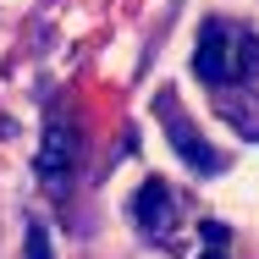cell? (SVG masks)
Returning <instances> with one entry per match:
<instances>
[{"mask_svg":"<svg viewBox=\"0 0 259 259\" xmlns=\"http://www.w3.org/2000/svg\"><path fill=\"white\" fill-rule=\"evenodd\" d=\"M193 72L204 77L209 89H237L259 77V39L237 22L209 17L199 28V50H193Z\"/></svg>","mask_w":259,"mask_h":259,"instance_id":"obj_1","label":"cell"},{"mask_svg":"<svg viewBox=\"0 0 259 259\" xmlns=\"http://www.w3.org/2000/svg\"><path fill=\"white\" fill-rule=\"evenodd\" d=\"M77 155H83V138H77V127H72L66 116H55L50 127H45V144H39V160H33L39 182L61 188V182H66V177L77 171Z\"/></svg>","mask_w":259,"mask_h":259,"instance_id":"obj_2","label":"cell"},{"mask_svg":"<svg viewBox=\"0 0 259 259\" xmlns=\"http://www.w3.org/2000/svg\"><path fill=\"white\" fill-rule=\"evenodd\" d=\"M160 127H165V138H171V149H177V155L188 160V165H193V171H204V177H215V171H221V155H215V149H209L204 138H199V133H193V121H188V116H182V105L171 100V94H160Z\"/></svg>","mask_w":259,"mask_h":259,"instance_id":"obj_3","label":"cell"},{"mask_svg":"<svg viewBox=\"0 0 259 259\" xmlns=\"http://www.w3.org/2000/svg\"><path fill=\"white\" fill-rule=\"evenodd\" d=\"M133 226H138L144 237H155V243H165V237L177 232V193H171L160 177H149V182L133 193Z\"/></svg>","mask_w":259,"mask_h":259,"instance_id":"obj_4","label":"cell"},{"mask_svg":"<svg viewBox=\"0 0 259 259\" xmlns=\"http://www.w3.org/2000/svg\"><path fill=\"white\" fill-rule=\"evenodd\" d=\"M28 259H55V254H50V237H45V226H39V221L28 226Z\"/></svg>","mask_w":259,"mask_h":259,"instance_id":"obj_5","label":"cell"},{"mask_svg":"<svg viewBox=\"0 0 259 259\" xmlns=\"http://www.w3.org/2000/svg\"><path fill=\"white\" fill-rule=\"evenodd\" d=\"M204 259H221V254H204Z\"/></svg>","mask_w":259,"mask_h":259,"instance_id":"obj_6","label":"cell"}]
</instances>
